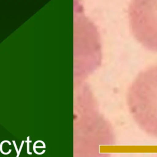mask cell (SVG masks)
<instances>
[{"mask_svg":"<svg viewBox=\"0 0 157 157\" xmlns=\"http://www.w3.org/2000/svg\"><path fill=\"white\" fill-rule=\"evenodd\" d=\"M130 113L139 127L157 137V65L140 72L127 94Z\"/></svg>","mask_w":157,"mask_h":157,"instance_id":"6da1fadb","label":"cell"},{"mask_svg":"<svg viewBox=\"0 0 157 157\" xmlns=\"http://www.w3.org/2000/svg\"><path fill=\"white\" fill-rule=\"evenodd\" d=\"M128 18L136 39L145 48L157 52V0H131Z\"/></svg>","mask_w":157,"mask_h":157,"instance_id":"7a4b0ae2","label":"cell"}]
</instances>
